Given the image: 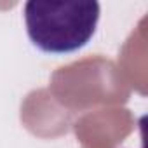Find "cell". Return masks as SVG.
Returning <instances> with one entry per match:
<instances>
[{
    "label": "cell",
    "instance_id": "1",
    "mask_svg": "<svg viewBox=\"0 0 148 148\" xmlns=\"http://www.w3.org/2000/svg\"><path fill=\"white\" fill-rule=\"evenodd\" d=\"M99 14V4L94 0L25 4V25L32 44L51 54H68L87 45L96 33Z\"/></svg>",
    "mask_w": 148,
    "mask_h": 148
}]
</instances>
